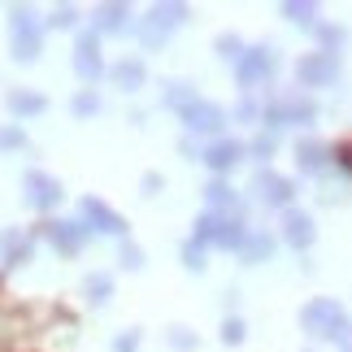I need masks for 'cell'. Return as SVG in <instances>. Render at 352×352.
Segmentation results:
<instances>
[{
  "instance_id": "cell-1",
  "label": "cell",
  "mask_w": 352,
  "mask_h": 352,
  "mask_svg": "<svg viewBox=\"0 0 352 352\" xmlns=\"http://www.w3.org/2000/svg\"><path fill=\"white\" fill-rule=\"evenodd\" d=\"M31 200H39V205H48V200H57V183L52 179H44V174H31Z\"/></svg>"
},
{
  "instance_id": "cell-2",
  "label": "cell",
  "mask_w": 352,
  "mask_h": 352,
  "mask_svg": "<svg viewBox=\"0 0 352 352\" xmlns=\"http://www.w3.org/2000/svg\"><path fill=\"white\" fill-rule=\"evenodd\" d=\"M13 109L31 113V109H39V100H35V96H13Z\"/></svg>"
},
{
  "instance_id": "cell-3",
  "label": "cell",
  "mask_w": 352,
  "mask_h": 352,
  "mask_svg": "<svg viewBox=\"0 0 352 352\" xmlns=\"http://www.w3.org/2000/svg\"><path fill=\"white\" fill-rule=\"evenodd\" d=\"M18 140H22L18 131H0V144H18Z\"/></svg>"
}]
</instances>
